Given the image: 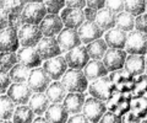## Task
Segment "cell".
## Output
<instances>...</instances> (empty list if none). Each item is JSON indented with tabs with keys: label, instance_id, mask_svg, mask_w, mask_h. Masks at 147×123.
I'll return each instance as SVG.
<instances>
[{
	"label": "cell",
	"instance_id": "cell-25",
	"mask_svg": "<svg viewBox=\"0 0 147 123\" xmlns=\"http://www.w3.org/2000/svg\"><path fill=\"white\" fill-rule=\"evenodd\" d=\"M145 56H137V54H127L125 59L124 69L129 71L131 75L139 76L145 73Z\"/></svg>",
	"mask_w": 147,
	"mask_h": 123
},
{
	"label": "cell",
	"instance_id": "cell-32",
	"mask_svg": "<svg viewBox=\"0 0 147 123\" xmlns=\"http://www.w3.org/2000/svg\"><path fill=\"white\" fill-rule=\"evenodd\" d=\"M115 27L120 29L125 32H130L135 27V16L127 11H121L117 14L115 17Z\"/></svg>",
	"mask_w": 147,
	"mask_h": 123
},
{
	"label": "cell",
	"instance_id": "cell-11",
	"mask_svg": "<svg viewBox=\"0 0 147 123\" xmlns=\"http://www.w3.org/2000/svg\"><path fill=\"white\" fill-rule=\"evenodd\" d=\"M127 57V53L124 49L117 48H108L105 54L103 56V64L108 69V71H115L119 69H123L125 64V59Z\"/></svg>",
	"mask_w": 147,
	"mask_h": 123
},
{
	"label": "cell",
	"instance_id": "cell-54",
	"mask_svg": "<svg viewBox=\"0 0 147 123\" xmlns=\"http://www.w3.org/2000/svg\"><path fill=\"white\" fill-rule=\"evenodd\" d=\"M145 73H146V75H147V58L145 59Z\"/></svg>",
	"mask_w": 147,
	"mask_h": 123
},
{
	"label": "cell",
	"instance_id": "cell-43",
	"mask_svg": "<svg viewBox=\"0 0 147 123\" xmlns=\"http://www.w3.org/2000/svg\"><path fill=\"white\" fill-rule=\"evenodd\" d=\"M98 123H121V117L115 115V113H113V112L107 111L102 116V118L99 120Z\"/></svg>",
	"mask_w": 147,
	"mask_h": 123
},
{
	"label": "cell",
	"instance_id": "cell-20",
	"mask_svg": "<svg viewBox=\"0 0 147 123\" xmlns=\"http://www.w3.org/2000/svg\"><path fill=\"white\" fill-rule=\"evenodd\" d=\"M103 30H100L97 26L94 21H85L79 29H77V33L81 39V43L88 44L93 42L94 39H98L103 36Z\"/></svg>",
	"mask_w": 147,
	"mask_h": 123
},
{
	"label": "cell",
	"instance_id": "cell-37",
	"mask_svg": "<svg viewBox=\"0 0 147 123\" xmlns=\"http://www.w3.org/2000/svg\"><path fill=\"white\" fill-rule=\"evenodd\" d=\"M16 52H1L0 53V69L9 71L11 68L17 64Z\"/></svg>",
	"mask_w": 147,
	"mask_h": 123
},
{
	"label": "cell",
	"instance_id": "cell-5",
	"mask_svg": "<svg viewBox=\"0 0 147 123\" xmlns=\"http://www.w3.org/2000/svg\"><path fill=\"white\" fill-rule=\"evenodd\" d=\"M88 92L92 97L98 99L100 101H107V100L114 94V86L110 81L109 76H102L97 80H93L91 83V85H88Z\"/></svg>",
	"mask_w": 147,
	"mask_h": 123
},
{
	"label": "cell",
	"instance_id": "cell-2",
	"mask_svg": "<svg viewBox=\"0 0 147 123\" xmlns=\"http://www.w3.org/2000/svg\"><path fill=\"white\" fill-rule=\"evenodd\" d=\"M124 49H125V52L127 54L145 56L147 53V35L136 30L127 32L125 48Z\"/></svg>",
	"mask_w": 147,
	"mask_h": 123
},
{
	"label": "cell",
	"instance_id": "cell-49",
	"mask_svg": "<svg viewBox=\"0 0 147 123\" xmlns=\"http://www.w3.org/2000/svg\"><path fill=\"white\" fill-rule=\"evenodd\" d=\"M140 122H141V118L132 115L130 111L125 113L124 116H121V123H140Z\"/></svg>",
	"mask_w": 147,
	"mask_h": 123
},
{
	"label": "cell",
	"instance_id": "cell-23",
	"mask_svg": "<svg viewBox=\"0 0 147 123\" xmlns=\"http://www.w3.org/2000/svg\"><path fill=\"white\" fill-rule=\"evenodd\" d=\"M84 74L87 78V80H97L102 76L108 75V69L105 68L102 60H97V59H91L88 63L84 67Z\"/></svg>",
	"mask_w": 147,
	"mask_h": 123
},
{
	"label": "cell",
	"instance_id": "cell-19",
	"mask_svg": "<svg viewBox=\"0 0 147 123\" xmlns=\"http://www.w3.org/2000/svg\"><path fill=\"white\" fill-rule=\"evenodd\" d=\"M20 48L17 37V30L7 26L0 31V53L1 52H16Z\"/></svg>",
	"mask_w": 147,
	"mask_h": 123
},
{
	"label": "cell",
	"instance_id": "cell-31",
	"mask_svg": "<svg viewBox=\"0 0 147 123\" xmlns=\"http://www.w3.org/2000/svg\"><path fill=\"white\" fill-rule=\"evenodd\" d=\"M130 112L139 118H145L147 116V95L145 96L131 97Z\"/></svg>",
	"mask_w": 147,
	"mask_h": 123
},
{
	"label": "cell",
	"instance_id": "cell-6",
	"mask_svg": "<svg viewBox=\"0 0 147 123\" xmlns=\"http://www.w3.org/2000/svg\"><path fill=\"white\" fill-rule=\"evenodd\" d=\"M109 79L114 86V90L118 91V92L130 94L132 88H134L135 76L131 75L129 71H126L124 68L115 71H112L109 75Z\"/></svg>",
	"mask_w": 147,
	"mask_h": 123
},
{
	"label": "cell",
	"instance_id": "cell-46",
	"mask_svg": "<svg viewBox=\"0 0 147 123\" xmlns=\"http://www.w3.org/2000/svg\"><path fill=\"white\" fill-rule=\"evenodd\" d=\"M65 6L74 9H84L86 7V0H65Z\"/></svg>",
	"mask_w": 147,
	"mask_h": 123
},
{
	"label": "cell",
	"instance_id": "cell-27",
	"mask_svg": "<svg viewBox=\"0 0 147 123\" xmlns=\"http://www.w3.org/2000/svg\"><path fill=\"white\" fill-rule=\"evenodd\" d=\"M44 94L47 95V97L49 100L50 103H61L65 99L67 91L64 88V85L61 84V81L54 80L49 84L47 90L44 91Z\"/></svg>",
	"mask_w": 147,
	"mask_h": 123
},
{
	"label": "cell",
	"instance_id": "cell-28",
	"mask_svg": "<svg viewBox=\"0 0 147 123\" xmlns=\"http://www.w3.org/2000/svg\"><path fill=\"white\" fill-rule=\"evenodd\" d=\"M115 17H117V14L103 7L100 10H97L94 22L97 24V26L100 30L108 31L110 29H113V27H115Z\"/></svg>",
	"mask_w": 147,
	"mask_h": 123
},
{
	"label": "cell",
	"instance_id": "cell-14",
	"mask_svg": "<svg viewBox=\"0 0 147 123\" xmlns=\"http://www.w3.org/2000/svg\"><path fill=\"white\" fill-rule=\"evenodd\" d=\"M32 90L26 83H12L7 89L6 95L12 100V102L18 105H27L32 96Z\"/></svg>",
	"mask_w": 147,
	"mask_h": 123
},
{
	"label": "cell",
	"instance_id": "cell-29",
	"mask_svg": "<svg viewBox=\"0 0 147 123\" xmlns=\"http://www.w3.org/2000/svg\"><path fill=\"white\" fill-rule=\"evenodd\" d=\"M34 113L28 105H18L15 107L12 115V123H32L34 120Z\"/></svg>",
	"mask_w": 147,
	"mask_h": 123
},
{
	"label": "cell",
	"instance_id": "cell-45",
	"mask_svg": "<svg viewBox=\"0 0 147 123\" xmlns=\"http://www.w3.org/2000/svg\"><path fill=\"white\" fill-rule=\"evenodd\" d=\"M66 123H91V122L85 117L84 113H77V115L69 116Z\"/></svg>",
	"mask_w": 147,
	"mask_h": 123
},
{
	"label": "cell",
	"instance_id": "cell-18",
	"mask_svg": "<svg viewBox=\"0 0 147 123\" xmlns=\"http://www.w3.org/2000/svg\"><path fill=\"white\" fill-rule=\"evenodd\" d=\"M60 19L63 25L67 29L77 30L85 22V16L82 9H74V7H64L60 11Z\"/></svg>",
	"mask_w": 147,
	"mask_h": 123
},
{
	"label": "cell",
	"instance_id": "cell-57",
	"mask_svg": "<svg viewBox=\"0 0 147 123\" xmlns=\"http://www.w3.org/2000/svg\"><path fill=\"white\" fill-rule=\"evenodd\" d=\"M146 12H147V0H146Z\"/></svg>",
	"mask_w": 147,
	"mask_h": 123
},
{
	"label": "cell",
	"instance_id": "cell-39",
	"mask_svg": "<svg viewBox=\"0 0 147 123\" xmlns=\"http://www.w3.org/2000/svg\"><path fill=\"white\" fill-rule=\"evenodd\" d=\"M48 14H58L65 7V0H43Z\"/></svg>",
	"mask_w": 147,
	"mask_h": 123
},
{
	"label": "cell",
	"instance_id": "cell-48",
	"mask_svg": "<svg viewBox=\"0 0 147 123\" xmlns=\"http://www.w3.org/2000/svg\"><path fill=\"white\" fill-rule=\"evenodd\" d=\"M86 6L100 10L105 6V0H86Z\"/></svg>",
	"mask_w": 147,
	"mask_h": 123
},
{
	"label": "cell",
	"instance_id": "cell-10",
	"mask_svg": "<svg viewBox=\"0 0 147 123\" xmlns=\"http://www.w3.org/2000/svg\"><path fill=\"white\" fill-rule=\"evenodd\" d=\"M42 68L44 71L47 73V75L49 76L53 81L54 80H59L61 79V76L65 74V71L67 70V64L66 60L61 54L58 57L50 58V59H45L44 63H42Z\"/></svg>",
	"mask_w": 147,
	"mask_h": 123
},
{
	"label": "cell",
	"instance_id": "cell-50",
	"mask_svg": "<svg viewBox=\"0 0 147 123\" xmlns=\"http://www.w3.org/2000/svg\"><path fill=\"white\" fill-rule=\"evenodd\" d=\"M7 26H9V14L3 7H0V31Z\"/></svg>",
	"mask_w": 147,
	"mask_h": 123
},
{
	"label": "cell",
	"instance_id": "cell-55",
	"mask_svg": "<svg viewBox=\"0 0 147 123\" xmlns=\"http://www.w3.org/2000/svg\"><path fill=\"white\" fill-rule=\"evenodd\" d=\"M3 4H4V0H0V7H3Z\"/></svg>",
	"mask_w": 147,
	"mask_h": 123
},
{
	"label": "cell",
	"instance_id": "cell-17",
	"mask_svg": "<svg viewBox=\"0 0 147 123\" xmlns=\"http://www.w3.org/2000/svg\"><path fill=\"white\" fill-rule=\"evenodd\" d=\"M36 49L38 52L39 57L42 58V60L58 57L63 53L55 37H42V39L37 43Z\"/></svg>",
	"mask_w": 147,
	"mask_h": 123
},
{
	"label": "cell",
	"instance_id": "cell-36",
	"mask_svg": "<svg viewBox=\"0 0 147 123\" xmlns=\"http://www.w3.org/2000/svg\"><path fill=\"white\" fill-rule=\"evenodd\" d=\"M130 94L132 97L145 96V95H147V75L146 74H141L139 76H135L134 88H132Z\"/></svg>",
	"mask_w": 147,
	"mask_h": 123
},
{
	"label": "cell",
	"instance_id": "cell-42",
	"mask_svg": "<svg viewBox=\"0 0 147 123\" xmlns=\"http://www.w3.org/2000/svg\"><path fill=\"white\" fill-rule=\"evenodd\" d=\"M104 7L114 14H119L124 11V0H105Z\"/></svg>",
	"mask_w": 147,
	"mask_h": 123
},
{
	"label": "cell",
	"instance_id": "cell-34",
	"mask_svg": "<svg viewBox=\"0 0 147 123\" xmlns=\"http://www.w3.org/2000/svg\"><path fill=\"white\" fill-rule=\"evenodd\" d=\"M16 105L6 94L0 95V120H11Z\"/></svg>",
	"mask_w": 147,
	"mask_h": 123
},
{
	"label": "cell",
	"instance_id": "cell-35",
	"mask_svg": "<svg viewBox=\"0 0 147 123\" xmlns=\"http://www.w3.org/2000/svg\"><path fill=\"white\" fill-rule=\"evenodd\" d=\"M124 11L130 12L135 17L146 11V0H124Z\"/></svg>",
	"mask_w": 147,
	"mask_h": 123
},
{
	"label": "cell",
	"instance_id": "cell-52",
	"mask_svg": "<svg viewBox=\"0 0 147 123\" xmlns=\"http://www.w3.org/2000/svg\"><path fill=\"white\" fill-rule=\"evenodd\" d=\"M26 3H42L43 0H25Z\"/></svg>",
	"mask_w": 147,
	"mask_h": 123
},
{
	"label": "cell",
	"instance_id": "cell-22",
	"mask_svg": "<svg viewBox=\"0 0 147 123\" xmlns=\"http://www.w3.org/2000/svg\"><path fill=\"white\" fill-rule=\"evenodd\" d=\"M126 37H127V32L118 29V27H113V29L108 30L104 33V41L107 43L108 48L124 49L125 48Z\"/></svg>",
	"mask_w": 147,
	"mask_h": 123
},
{
	"label": "cell",
	"instance_id": "cell-15",
	"mask_svg": "<svg viewBox=\"0 0 147 123\" xmlns=\"http://www.w3.org/2000/svg\"><path fill=\"white\" fill-rule=\"evenodd\" d=\"M57 41L61 52H69L82 44L79 33H77V30L67 29V27H64L59 32V35L57 36Z\"/></svg>",
	"mask_w": 147,
	"mask_h": 123
},
{
	"label": "cell",
	"instance_id": "cell-7",
	"mask_svg": "<svg viewBox=\"0 0 147 123\" xmlns=\"http://www.w3.org/2000/svg\"><path fill=\"white\" fill-rule=\"evenodd\" d=\"M47 14L43 3H26L24 10L21 11V17L24 24L39 25Z\"/></svg>",
	"mask_w": 147,
	"mask_h": 123
},
{
	"label": "cell",
	"instance_id": "cell-47",
	"mask_svg": "<svg viewBox=\"0 0 147 123\" xmlns=\"http://www.w3.org/2000/svg\"><path fill=\"white\" fill-rule=\"evenodd\" d=\"M82 11H84L85 21H94L96 15H97V10H96V9H92V7L86 6V7L82 9Z\"/></svg>",
	"mask_w": 147,
	"mask_h": 123
},
{
	"label": "cell",
	"instance_id": "cell-44",
	"mask_svg": "<svg viewBox=\"0 0 147 123\" xmlns=\"http://www.w3.org/2000/svg\"><path fill=\"white\" fill-rule=\"evenodd\" d=\"M22 25H24V21H22L21 14H11V15H9V26L10 27L18 30Z\"/></svg>",
	"mask_w": 147,
	"mask_h": 123
},
{
	"label": "cell",
	"instance_id": "cell-4",
	"mask_svg": "<svg viewBox=\"0 0 147 123\" xmlns=\"http://www.w3.org/2000/svg\"><path fill=\"white\" fill-rule=\"evenodd\" d=\"M131 94H124L114 91V94L105 101L107 111L113 112L118 116H124L125 113L130 111V101H131Z\"/></svg>",
	"mask_w": 147,
	"mask_h": 123
},
{
	"label": "cell",
	"instance_id": "cell-8",
	"mask_svg": "<svg viewBox=\"0 0 147 123\" xmlns=\"http://www.w3.org/2000/svg\"><path fill=\"white\" fill-rule=\"evenodd\" d=\"M105 112H107V106L104 101H100L92 96L85 100L82 113L91 123H98Z\"/></svg>",
	"mask_w": 147,
	"mask_h": 123
},
{
	"label": "cell",
	"instance_id": "cell-1",
	"mask_svg": "<svg viewBox=\"0 0 147 123\" xmlns=\"http://www.w3.org/2000/svg\"><path fill=\"white\" fill-rule=\"evenodd\" d=\"M61 84L67 92H82L88 88V80L81 69H67L61 76Z\"/></svg>",
	"mask_w": 147,
	"mask_h": 123
},
{
	"label": "cell",
	"instance_id": "cell-51",
	"mask_svg": "<svg viewBox=\"0 0 147 123\" xmlns=\"http://www.w3.org/2000/svg\"><path fill=\"white\" fill-rule=\"evenodd\" d=\"M32 123H49V122L45 120L43 116H37V117H34V120L32 121Z\"/></svg>",
	"mask_w": 147,
	"mask_h": 123
},
{
	"label": "cell",
	"instance_id": "cell-3",
	"mask_svg": "<svg viewBox=\"0 0 147 123\" xmlns=\"http://www.w3.org/2000/svg\"><path fill=\"white\" fill-rule=\"evenodd\" d=\"M17 37L21 47H36L43 35L38 25L24 24L17 30Z\"/></svg>",
	"mask_w": 147,
	"mask_h": 123
},
{
	"label": "cell",
	"instance_id": "cell-24",
	"mask_svg": "<svg viewBox=\"0 0 147 123\" xmlns=\"http://www.w3.org/2000/svg\"><path fill=\"white\" fill-rule=\"evenodd\" d=\"M69 116L63 103H50L44 113V118L49 123H66Z\"/></svg>",
	"mask_w": 147,
	"mask_h": 123
},
{
	"label": "cell",
	"instance_id": "cell-9",
	"mask_svg": "<svg viewBox=\"0 0 147 123\" xmlns=\"http://www.w3.org/2000/svg\"><path fill=\"white\" fill-rule=\"evenodd\" d=\"M52 83V79L47 75L42 67H37L31 69L28 79H27L26 84L30 86L32 92H44L49 84Z\"/></svg>",
	"mask_w": 147,
	"mask_h": 123
},
{
	"label": "cell",
	"instance_id": "cell-53",
	"mask_svg": "<svg viewBox=\"0 0 147 123\" xmlns=\"http://www.w3.org/2000/svg\"><path fill=\"white\" fill-rule=\"evenodd\" d=\"M0 123H12V121H10V120H0Z\"/></svg>",
	"mask_w": 147,
	"mask_h": 123
},
{
	"label": "cell",
	"instance_id": "cell-30",
	"mask_svg": "<svg viewBox=\"0 0 147 123\" xmlns=\"http://www.w3.org/2000/svg\"><path fill=\"white\" fill-rule=\"evenodd\" d=\"M86 49H87V53L90 56V59H102L103 56L105 54L108 49V46L105 43L104 38H98V39H94L93 42H91L86 46Z\"/></svg>",
	"mask_w": 147,
	"mask_h": 123
},
{
	"label": "cell",
	"instance_id": "cell-12",
	"mask_svg": "<svg viewBox=\"0 0 147 123\" xmlns=\"http://www.w3.org/2000/svg\"><path fill=\"white\" fill-rule=\"evenodd\" d=\"M38 26L43 37H57L64 29L63 21L58 14H47Z\"/></svg>",
	"mask_w": 147,
	"mask_h": 123
},
{
	"label": "cell",
	"instance_id": "cell-56",
	"mask_svg": "<svg viewBox=\"0 0 147 123\" xmlns=\"http://www.w3.org/2000/svg\"><path fill=\"white\" fill-rule=\"evenodd\" d=\"M140 123H147V120H141Z\"/></svg>",
	"mask_w": 147,
	"mask_h": 123
},
{
	"label": "cell",
	"instance_id": "cell-58",
	"mask_svg": "<svg viewBox=\"0 0 147 123\" xmlns=\"http://www.w3.org/2000/svg\"><path fill=\"white\" fill-rule=\"evenodd\" d=\"M146 117H147V116H146Z\"/></svg>",
	"mask_w": 147,
	"mask_h": 123
},
{
	"label": "cell",
	"instance_id": "cell-26",
	"mask_svg": "<svg viewBox=\"0 0 147 123\" xmlns=\"http://www.w3.org/2000/svg\"><path fill=\"white\" fill-rule=\"evenodd\" d=\"M27 105L30 106V108L33 111L36 116H43L47 111V108L49 107L50 102L44 92H33Z\"/></svg>",
	"mask_w": 147,
	"mask_h": 123
},
{
	"label": "cell",
	"instance_id": "cell-16",
	"mask_svg": "<svg viewBox=\"0 0 147 123\" xmlns=\"http://www.w3.org/2000/svg\"><path fill=\"white\" fill-rule=\"evenodd\" d=\"M17 62L30 69L42 65V58L39 57L36 47H20L16 51Z\"/></svg>",
	"mask_w": 147,
	"mask_h": 123
},
{
	"label": "cell",
	"instance_id": "cell-33",
	"mask_svg": "<svg viewBox=\"0 0 147 123\" xmlns=\"http://www.w3.org/2000/svg\"><path fill=\"white\" fill-rule=\"evenodd\" d=\"M30 71H31L30 68L17 63L7 73L11 79V83H26L27 79H28Z\"/></svg>",
	"mask_w": 147,
	"mask_h": 123
},
{
	"label": "cell",
	"instance_id": "cell-40",
	"mask_svg": "<svg viewBox=\"0 0 147 123\" xmlns=\"http://www.w3.org/2000/svg\"><path fill=\"white\" fill-rule=\"evenodd\" d=\"M11 84L12 83H11L10 76H9V73L0 69V95L6 94V91L9 88H10Z\"/></svg>",
	"mask_w": 147,
	"mask_h": 123
},
{
	"label": "cell",
	"instance_id": "cell-41",
	"mask_svg": "<svg viewBox=\"0 0 147 123\" xmlns=\"http://www.w3.org/2000/svg\"><path fill=\"white\" fill-rule=\"evenodd\" d=\"M136 31H140L142 33L147 35V12H144L141 15L135 17V27Z\"/></svg>",
	"mask_w": 147,
	"mask_h": 123
},
{
	"label": "cell",
	"instance_id": "cell-21",
	"mask_svg": "<svg viewBox=\"0 0 147 123\" xmlns=\"http://www.w3.org/2000/svg\"><path fill=\"white\" fill-rule=\"evenodd\" d=\"M85 100V94L82 92H67L63 105L69 112V115H77V113H82Z\"/></svg>",
	"mask_w": 147,
	"mask_h": 123
},
{
	"label": "cell",
	"instance_id": "cell-38",
	"mask_svg": "<svg viewBox=\"0 0 147 123\" xmlns=\"http://www.w3.org/2000/svg\"><path fill=\"white\" fill-rule=\"evenodd\" d=\"M25 5H26L25 0H4L3 9L9 15H11V14H21Z\"/></svg>",
	"mask_w": 147,
	"mask_h": 123
},
{
	"label": "cell",
	"instance_id": "cell-13",
	"mask_svg": "<svg viewBox=\"0 0 147 123\" xmlns=\"http://www.w3.org/2000/svg\"><path fill=\"white\" fill-rule=\"evenodd\" d=\"M64 58H65L66 64L70 69H84V67L90 60V56L87 53V49L82 44L66 52Z\"/></svg>",
	"mask_w": 147,
	"mask_h": 123
}]
</instances>
